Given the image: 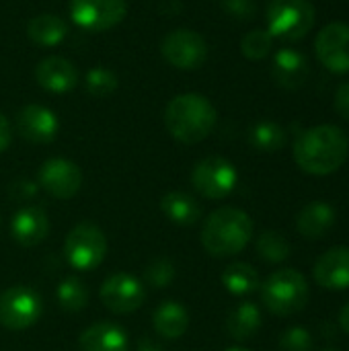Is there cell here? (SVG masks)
I'll return each instance as SVG.
<instances>
[{"instance_id":"obj_7","label":"cell","mask_w":349,"mask_h":351,"mask_svg":"<svg viewBox=\"0 0 349 351\" xmlns=\"http://www.w3.org/2000/svg\"><path fill=\"white\" fill-rule=\"evenodd\" d=\"M41 313L43 300L29 286H10L0 294V325L10 331L33 327Z\"/></svg>"},{"instance_id":"obj_8","label":"cell","mask_w":349,"mask_h":351,"mask_svg":"<svg viewBox=\"0 0 349 351\" xmlns=\"http://www.w3.org/2000/svg\"><path fill=\"white\" fill-rule=\"evenodd\" d=\"M239 175L230 160L222 156L202 158L191 173V183L195 191L208 199H222L230 195L237 187Z\"/></svg>"},{"instance_id":"obj_38","label":"cell","mask_w":349,"mask_h":351,"mask_svg":"<svg viewBox=\"0 0 349 351\" xmlns=\"http://www.w3.org/2000/svg\"><path fill=\"white\" fill-rule=\"evenodd\" d=\"M339 325H341V329L349 335V302L339 311Z\"/></svg>"},{"instance_id":"obj_21","label":"cell","mask_w":349,"mask_h":351,"mask_svg":"<svg viewBox=\"0 0 349 351\" xmlns=\"http://www.w3.org/2000/svg\"><path fill=\"white\" fill-rule=\"evenodd\" d=\"M154 331L165 339H179L189 327V313L183 304L175 300L163 302L152 315Z\"/></svg>"},{"instance_id":"obj_29","label":"cell","mask_w":349,"mask_h":351,"mask_svg":"<svg viewBox=\"0 0 349 351\" xmlns=\"http://www.w3.org/2000/svg\"><path fill=\"white\" fill-rule=\"evenodd\" d=\"M272 47H274V37H272V33L267 29H253L241 41L243 56L247 60H253V62L267 58Z\"/></svg>"},{"instance_id":"obj_25","label":"cell","mask_w":349,"mask_h":351,"mask_svg":"<svg viewBox=\"0 0 349 351\" xmlns=\"http://www.w3.org/2000/svg\"><path fill=\"white\" fill-rule=\"evenodd\" d=\"M222 286L234 296H247L259 290L261 280L257 269L249 263H232L222 271Z\"/></svg>"},{"instance_id":"obj_24","label":"cell","mask_w":349,"mask_h":351,"mask_svg":"<svg viewBox=\"0 0 349 351\" xmlns=\"http://www.w3.org/2000/svg\"><path fill=\"white\" fill-rule=\"evenodd\" d=\"M226 329L228 335L234 341H249L251 337H255V333L261 329V311L257 304L253 302H243L239 304L228 321H226Z\"/></svg>"},{"instance_id":"obj_10","label":"cell","mask_w":349,"mask_h":351,"mask_svg":"<svg viewBox=\"0 0 349 351\" xmlns=\"http://www.w3.org/2000/svg\"><path fill=\"white\" fill-rule=\"evenodd\" d=\"M128 14L125 0H70L72 21L93 33L119 25Z\"/></svg>"},{"instance_id":"obj_4","label":"cell","mask_w":349,"mask_h":351,"mask_svg":"<svg viewBox=\"0 0 349 351\" xmlns=\"http://www.w3.org/2000/svg\"><path fill=\"white\" fill-rule=\"evenodd\" d=\"M259 288L265 308L278 317H290L300 313L311 296L304 276L290 267L278 269Z\"/></svg>"},{"instance_id":"obj_14","label":"cell","mask_w":349,"mask_h":351,"mask_svg":"<svg viewBox=\"0 0 349 351\" xmlns=\"http://www.w3.org/2000/svg\"><path fill=\"white\" fill-rule=\"evenodd\" d=\"M16 130L31 144H49L58 136L60 121L56 113L43 105H25L16 113Z\"/></svg>"},{"instance_id":"obj_30","label":"cell","mask_w":349,"mask_h":351,"mask_svg":"<svg viewBox=\"0 0 349 351\" xmlns=\"http://www.w3.org/2000/svg\"><path fill=\"white\" fill-rule=\"evenodd\" d=\"M117 76L109 70V68H91L86 72V78H84V86L88 90V95L93 97H109L111 93H115L117 88Z\"/></svg>"},{"instance_id":"obj_2","label":"cell","mask_w":349,"mask_h":351,"mask_svg":"<svg viewBox=\"0 0 349 351\" xmlns=\"http://www.w3.org/2000/svg\"><path fill=\"white\" fill-rule=\"evenodd\" d=\"M218 113L214 105L197 93H185L175 99L165 109V125L169 134L183 144H197L206 140L214 125Z\"/></svg>"},{"instance_id":"obj_12","label":"cell","mask_w":349,"mask_h":351,"mask_svg":"<svg viewBox=\"0 0 349 351\" xmlns=\"http://www.w3.org/2000/svg\"><path fill=\"white\" fill-rule=\"evenodd\" d=\"M317 60L335 74L349 72V25L348 23H329L325 25L315 39Z\"/></svg>"},{"instance_id":"obj_39","label":"cell","mask_w":349,"mask_h":351,"mask_svg":"<svg viewBox=\"0 0 349 351\" xmlns=\"http://www.w3.org/2000/svg\"><path fill=\"white\" fill-rule=\"evenodd\" d=\"M226 351H249V350H245V348H228Z\"/></svg>"},{"instance_id":"obj_32","label":"cell","mask_w":349,"mask_h":351,"mask_svg":"<svg viewBox=\"0 0 349 351\" xmlns=\"http://www.w3.org/2000/svg\"><path fill=\"white\" fill-rule=\"evenodd\" d=\"M280 350L282 351H311L313 350V337L304 327H290L280 337Z\"/></svg>"},{"instance_id":"obj_26","label":"cell","mask_w":349,"mask_h":351,"mask_svg":"<svg viewBox=\"0 0 349 351\" xmlns=\"http://www.w3.org/2000/svg\"><path fill=\"white\" fill-rule=\"evenodd\" d=\"M249 142L261 152H276L286 144V130L276 121H259L249 132Z\"/></svg>"},{"instance_id":"obj_36","label":"cell","mask_w":349,"mask_h":351,"mask_svg":"<svg viewBox=\"0 0 349 351\" xmlns=\"http://www.w3.org/2000/svg\"><path fill=\"white\" fill-rule=\"evenodd\" d=\"M12 142V128L8 123V119L0 113V152H4Z\"/></svg>"},{"instance_id":"obj_41","label":"cell","mask_w":349,"mask_h":351,"mask_svg":"<svg viewBox=\"0 0 349 351\" xmlns=\"http://www.w3.org/2000/svg\"><path fill=\"white\" fill-rule=\"evenodd\" d=\"M0 226H2V220H0Z\"/></svg>"},{"instance_id":"obj_6","label":"cell","mask_w":349,"mask_h":351,"mask_svg":"<svg viewBox=\"0 0 349 351\" xmlns=\"http://www.w3.org/2000/svg\"><path fill=\"white\" fill-rule=\"evenodd\" d=\"M64 255L72 269L93 271L107 255V239L103 230L91 222L76 224L64 241Z\"/></svg>"},{"instance_id":"obj_40","label":"cell","mask_w":349,"mask_h":351,"mask_svg":"<svg viewBox=\"0 0 349 351\" xmlns=\"http://www.w3.org/2000/svg\"><path fill=\"white\" fill-rule=\"evenodd\" d=\"M325 351H335V350H325Z\"/></svg>"},{"instance_id":"obj_9","label":"cell","mask_w":349,"mask_h":351,"mask_svg":"<svg viewBox=\"0 0 349 351\" xmlns=\"http://www.w3.org/2000/svg\"><path fill=\"white\" fill-rule=\"evenodd\" d=\"M163 58L179 70H195L208 60L206 39L191 29H175L160 43Z\"/></svg>"},{"instance_id":"obj_3","label":"cell","mask_w":349,"mask_h":351,"mask_svg":"<svg viewBox=\"0 0 349 351\" xmlns=\"http://www.w3.org/2000/svg\"><path fill=\"white\" fill-rule=\"evenodd\" d=\"M253 237V222L239 208H220L208 216L202 228V245L212 257H232L241 253Z\"/></svg>"},{"instance_id":"obj_18","label":"cell","mask_w":349,"mask_h":351,"mask_svg":"<svg viewBox=\"0 0 349 351\" xmlns=\"http://www.w3.org/2000/svg\"><path fill=\"white\" fill-rule=\"evenodd\" d=\"M272 76L274 80L284 88H300L309 76V60L302 51L294 47H282L274 56L272 64Z\"/></svg>"},{"instance_id":"obj_1","label":"cell","mask_w":349,"mask_h":351,"mask_svg":"<svg viewBox=\"0 0 349 351\" xmlns=\"http://www.w3.org/2000/svg\"><path fill=\"white\" fill-rule=\"evenodd\" d=\"M348 156V134L331 123L309 128L294 142V160L309 175H331L344 167Z\"/></svg>"},{"instance_id":"obj_31","label":"cell","mask_w":349,"mask_h":351,"mask_svg":"<svg viewBox=\"0 0 349 351\" xmlns=\"http://www.w3.org/2000/svg\"><path fill=\"white\" fill-rule=\"evenodd\" d=\"M144 280L152 288H167L175 280V265L171 259H156L146 267Z\"/></svg>"},{"instance_id":"obj_17","label":"cell","mask_w":349,"mask_h":351,"mask_svg":"<svg viewBox=\"0 0 349 351\" xmlns=\"http://www.w3.org/2000/svg\"><path fill=\"white\" fill-rule=\"evenodd\" d=\"M315 280L327 290L349 288V247H333L315 265Z\"/></svg>"},{"instance_id":"obj_27","label":"cell","mask_w":349,"mask_h":351,"mask_svg":"<svg viewBox=\"0 0 349 351\" xmlns=\"http://www.w3.org/2000/svg\"><path fill=\"white\" fill-rule=\"evenodd\" d=\"M56 298H58L60 308H64L68 313H78L88 302V290H86V286L78 278H66L58 286Z\"/></svg>"},{"instance_id":"obj_35","label":"cell","mask_w":349,"mask_h":351,"mask_svg":"<svg viewBox=\"0 0 349 351\" xmlns=\"http://www.w3.org/2000/svg\"><path fill=\"white\" fill-rule=\"evenodd\" d=\"M335 111L349 121V80L339 84V88L335 93Z\"/></svg>"},{"instance_id":"obj_33","label":"cell","mask_w":349,"mask_h":351,"mask_svg":"<svg viewBox=\"0 0 349 351\" xmlns=\"http://www.w3.org/2000/svg\"><path fill=\"white\" fill-rule=\"evenodd\" d=\"M224 8L230 16L247 21L255 14V2L253 0H224Z\"/></svg>"},{"instance_id":"obj_37","label":"cell","mask_w":349,"mask_h":351,"mask_svg":"<svg viewBox=\"0 0 349 351\" xmlns=\"http://www.w3.org/2000/svg\"><path fill=\"white\" fill-rule=\"evenodd\" d=\"M136 351H165V348L158 341L150 339V337H142L138 341V346H136Z\"/></svg>"},{"instance_id":"obj_22","label":"cell","mask_w":349,"mask_h":351,"mask_svg":"<svg viewBox=\"0 0 349 351\" xmlns=\"http://www.w3.org/2000/svg\"><path fill=\"white\" fill-rule=\"evenodd\" d=\"M160 210L177 226H193L202 218V206L197 199L183 191H169L163 195Z\"/></svg>"},{"instance_id":"obj_11","label":"cell","mask_w":349,"mask_h":351,"mask_svg":"<svg viewBox=\"0 0 349 351\" xmlns=\"http://www.w3.org/2000/svg\"><path fill=\"white\" fill-rule=\"evenodd\" d=\"M101 302L115 315H130L146 302V286L130 274H113L101 286Z\"/></svg>"},{"instance_id":"obj_13","label":"cell","mask_w":349,"mask_h":351,"mask_svg":"<svg viewBox=\"0 0 349 351\" xmlns=\"http://www.w3.org/2000/svg\"><path fill=\"white\" fill-rule=\"evenodd\" d=\"M39 187L56 199H70L82 187V171L68 158H47L37 173Z\"/></svg>"},{"instance_id":"obj_28","label":"cell","mask_w":349,"mask_h":351,"mask_svg":"<svg viewBox=\"0 0 349 351\" xmlns=\"http://www.w3.org/2000/svg\"><path fill=\"white\" fill-rule=\"evenodd\" d=\"M257 253L261 259L269 263H282L284 259L290 257V243L286 241L284 234L267 230L257 241Z\"/></svg>"},{"instance_id":"obj_20","label":"cell","mask_w":349,"mask_h":351,"mask_svg":"<svg viewBox=\"0 0 349 351\" xmlns=\"http://www.w3.org/2000/svg\"><path fill=\"white\" fill-rule=\"evenodd\" d=\"M335 224V210L327 202H313L304 206L296 218L298 232L309 241L323 239Z\"/></svg>"},{"instance_id":"obj_19","label":"cell","mask_w":349,"mask_h":351,"mask_svg":"<svg viewBox=\"0 0 349 351\" xmlns=\"http://www.w3.org/2000/svg\"><path fill=\"white\" fill-rule=\"evenodd\" d=\"M82 351H128L130 350V337L128 333L109 321L95 323L88 329L82 331L80 339Z\"/></svg>"},{"instance_id":"obj_34","label":"cell","mask_w":349,"mask_h":351,"mask_svg":"<svg viewBox=\"0 0 349 351\" xmlns=\"http://www.w3.org/2000/svg\"><path fill=\"white\" fill-rule=\"evenodd\" d=\"M10 195L14 199H21V202H27L31 197L37 195V185L33 181H27V179H19L10 185Z\"/></svg>"},{"instance_id":"obj_16","label":"cell","mask_w":349,"mask_h":351,"mask_svg":"<svg viewBox=\"0 0 349 351\" xmlns=\"http://www.w3.org/2000/svg\"><path fill=\"white\" fill-rule=\"evenodd\" d=\"M35 80L41 88L62 95L78 84V70L70 60L62 56H49L37 64Z\"/></svg>"},{"instance_id":"obj_5","label":"cell","mask_w":349,"mask_h":351,"mask_svg":"<svg viewBox=\"0 0 349 351\" xmlns=\"http://www.w3.org/2000/svg\"><path fill=\"white\" fill-rule=\"evenodd\" d=\"M265 21L272 37L300 41L315 27L317 12L311 0H269Z\"/></svg>"},{"instance_id":"obj_23","label":"cell","mask_w":349,"mask_h":351,"mask_svg":"<svg viewBox=\"0 0 349 351\" xmlns=\"http://www.w3.org/2000/svg\"><path fill=\"white\" fill-rule=\"evenodd\" d=\"M27 35L33 43L41 45V47H53L60 45L66 35H68V25L64 23V19H60L58 14H39L33 16L27 25Z\"/></svg>"},{"instance_id":"obj_15","label":"cell","mask_w":349,"mask_h":351,"mask_svg":"<svg viewBox=\"0 0 349 351\" xmlns=\"http://www.w3.org/2000/svg\"><path fill=\"white\" fill-rule=\"evenodd\" d=\"M10 232L21 247H35L49 234V218L39 206H23L12 216Z\"/></svg>"}]
</instances>
